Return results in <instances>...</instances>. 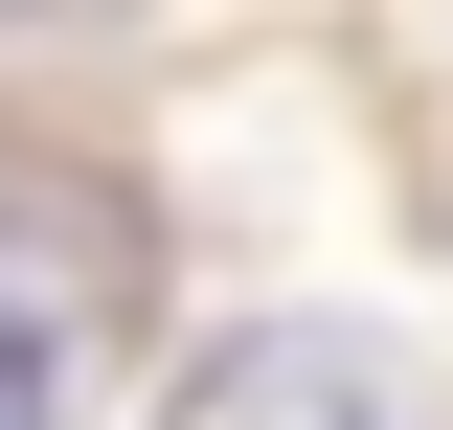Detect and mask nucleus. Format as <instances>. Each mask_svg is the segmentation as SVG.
<instances>
[{
	"label": "nucleus",
	"instance_id": "nucleus-1",
	"mask_svg": "<svg viewBox=\"0 0 453 430\" xmlns=\"http://www.w3.org/2000/svg\"><path fill=\"white\" fill-rule=\"evenodd\" d=\"M159 430H431V385L386 340H340V318H250V340H204V385Z\"/></svg>",
	"mask_w": 453,
	"mask_h": 430
},
{
	"label": "nucleus",
	"instance_id": "nucleus-2",
	"mask_svg": "<svg viewBox=\"0 0 453 430\" xmlns=\"http://www.w3.org/2000/svg\"><path fill=\"white\" fill-rule=\"evenodd\" d=\"M0 430H46V318L0 295Z\"/></svg>",
	"mask_w": 453,
	"mask_h": 430
}]
</instances>
